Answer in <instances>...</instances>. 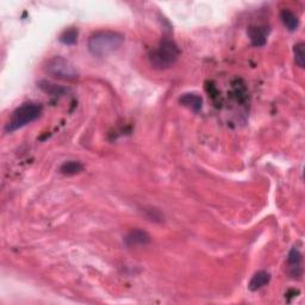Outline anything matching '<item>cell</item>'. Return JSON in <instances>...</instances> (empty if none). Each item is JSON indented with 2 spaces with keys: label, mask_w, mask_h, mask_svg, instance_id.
<instances>
[{
  "label": "cell",
  "mask_w": 305,
  "mask_h": 305,
  "mask_svg": "<svg viewBox=\"0 0 305 305\" xmlns=\"http://www.w3.org/2000/svg\"><path fill=\"white\" fill-rule=\"evenodd\" d=\"M180 56V49L173 40L164 39L161 40L154 50L150 51L149 61L154 68L167 69L178 61Z\"/></svg>",
  "instance_id": "7a4b0ae2"
},
{
  "label": "cell",
  "mask_w": 305,
  "mask_h": 305,
  "mask_svg": "<svg viewBox=\"0 0 305 305\" xmlns=\"http://www.w3.org/2000/svg\"><path fill=\"white\" fill-rule=\"evenodd\" d=\"M302 260H303V257H302V254H300V252L298 249H296V248H292V249L290 250V253L288 255V262L290 265V268H291V276L292 277H300V276H302V274H299L298 272H297V270L302 272Z\"/></svg>",
  "instance_id": "9c48e42d"
},
{
  "label": "cell",
  "mask_w": 305,
  "mask_h": 305,
  "mask_svg": "<svg viewBox=\"0 0 305 305\" xmlns=\"http://www.w3.org/2000/svg\"><path fill=\"white\" fill-rule=\"evenodd\" d=\"M84 171V165H82L80 161H75V160H69V161H65L60 167V172L63 175H77L79 173H81Z\"/></svg>",
  "instance_id": "7c38bea8"
},
{
  "label": "cell",
  "mask_w": 305,
  "mask_h": 305,
  "mask_svg": "<svg viewBox=\"0 0 305 305\" xmlns=\"http://www.w3.org/2000/svg\"><path fill=\"white\" fill-rule=\"evenodd\" d=\"M46 71L50 77L63 81H74L79 78V71L73 63L62 56H55L49 60Z\"/></svg>",
  "instance_id": "277c9868"
},
{
  "label": "cell",
  "mask_w": 305,
  "mask_h": 305,
  "mask_svg": "<svg viewBox=\"0 0 305 305\" xmlns=\"http://www.w3.org/2000/svg\"><path fill=\"white\" fill-rule=\"evenodd\" d=\"M270 281H271V274L268 272H266V271H259V272H257L253 277H252L249 284H248V289H249L250 291L255 292L260 289L265 288Z\"/></svg>",
  "instance_id": "ba28073f"
},
{
  "label": "cell",
  "mask_w": 305,
  "mask_h": 305,
  "mask_svg": "<svg viewBox=\"0 0 305 305\" xmlns=\"http://www.w3.org/2000/svg\"><path fill=\"white\" fill-rule=\"evenodd\" d=\"M280 20L289 31H296L299 26V20L291 10L284 9L280 12Z\"/></svg>",
  "instance_id": "8fae6325"
},
{
  "label": "cell",
  "mask_w": 305,
  "mask_h": 305,
  "mask_svg": "<svg viewBox=\"0 0 305 305\" xmlns=\"http://www.w3.org/2000/svg\"><path fill=\"white\" fill-rule=\"evenodd\" d=\"M43 107L42 105L35 103H26L21 105L11 115L10 120L5 127V131L9 134H12L14 131L21 129L28 124L35 122L42 115Z\"/></svg>",
  "instance_id": "3957f363"
},
{
  "label": "cell",
  "mask_w": 305,
  "mask_h": 305,
  "mask_svg": "<svg viewBox=\"0 0 305 305\" xmlns=\"http://www.w3.org/2000/svg\"><path fill=\"white\" fill-rule=\"evenodd\" d=\"M270 30L267 26L252 25L248 28V36H249L252 46L254 47H263L267 42V36H268Z\"/></svg>",
  "instance_id": "8992f818"
},
{
  "label": "cell",
  "mask_w": 305,
  "mask_h": 305,
  "mask_svg": "<svg viewBox=\"0 0 305 305\" xmlns=\"http://www.w3.org/2000/svg\"><path fill=\"white\" fill-rule=\"evenodd\" d=\"M150 241H152V236L142 229H133L124 237V244L129 248L147 246L150 243Z\"/></svg>",
  "instance_id": "5b68a950"
},
{
  "label": "cell",
  "mask_w": 305,
  "mask_h": 305,
  "mask_svg": "<svg viewBox=\"0 0 305 305\" xmlns=\"http://www.w3.org/2000/svg\"><path fill=\"white\" fill-rule=\"evenodd\" d=\"M179 103L192 111L199 112L203 107V98L195 93H185L179 98Z\"/></svg>",
  "instance_id": "52a82bcc"
},
{
  "label": "cell",
  "mask_w": 305,
  "mask_h": 305,
  "mask_svg": "<svg viewBox=\"0 0 305 305\" xmlns=\"http://www.w3.org/2000/svg\"><path fill=\"white\" fill-rule=\"evenodd\" d=\"M78 36L79 31L77 28H68L63 30L61 35H60V42L65 46H74L75 43L78 42Z\"/></svg>",
  "instance_id": "4fadbf2b"
},
{
  "label": "cell",
  "mask_w": 305,
  "mask_h": 305,
  "mask_svg": "<svg viewBox=\"0 0 305 305\" xmlns=\"http://www.w3.org/2000/svg\"><path fill=\"white\" fill-rule=\"evenodd\" d=\"M124 35L112 30H100L92 33L87 41L88 51L97 58H106L123 46Z\"/></svg>",
  "instance_id": "6da1fadb"
},
{
  "label": "cell",
  "mask_w": 305,
  "mask_h": 305,
  "mask_svg": "<svg viewBox=\"0 0 305 305\" xmlns=\"http://www.w3.org/2000/svg\"><path fill=\"white\" fill-rule=\"evenodd\" d=\"M37 86L41 91L51 97H61L67 92V89L61 85H56L54 82L48 80H40L37 82Z\"/></svg>",
  "instance_id": "30bf717a"
},
{
  "label": "cell",
  "mask_w": 305,
  "mask_h": 305,
  "mask_svg": "<svg viewBox=\"0 0 305 305\" xmlns=\"http://www.w3.org/2000/svg\"><path fill=\"white\" fill-rule=\"evenodd\" d=\"M293 55H295L296 65L299 68H304L305 67V44L303 42L297 43L293 47Z\"/></svg>",
  "instance_id": "5bb4252c"
}]
</instances>
